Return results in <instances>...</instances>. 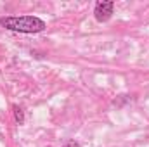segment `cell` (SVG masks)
Returning <instances> with one entry per match:
<instances>
[{"instance_id": "1", "label": "cell", "mask_w": 149, "mask_h": 147, "mask_svg": "<svg viewBox=\"0 0 149 147\" xmlns=\"http://www.w3.org/2000/svg\"><path fill=\"white\" fill-rule=\"evenodd\" d=\"M0 24L17 33H40L47 28L45 21H42L37 16H9V17H2Z\"/></svg>"}, {"instance_id": "2", "label": "cell", "mask_w": 149, "mask_h": 147, "mask_svg": "<svg viewBox=\"0 0 149 147\" xmlns=\"http://www.w3.org/2000/svg\"><path fill=\"white\" fill-rule=\"evenodd\" d=\"M113 9H114V2L109 0H99L95 3V9H94V16L99 23H106L109 17L113 16Z\"/></svg>"}, {"instance_id": "3", "label": "cell", "mask_w": 149, "mask_h": 147, "mask_svg": "<svg viewBox=\"0 0 149 147\" xmlns=\"http://www.w3.org/2000/svg\"><path fill=\"white\" fill-rule=\"evenodd\" d=\"M12 111H14V119H16V123H17V125H23V123H24V112H23V109H21L19 106H12Z\"/></svg>"}, {"instance_id": "4", "label": "cell", "mask_w": 149, "mask_h": 147, "mask_svg": "<svg viewBox=\"0 0 149 147\" xmlns=\"http://www.w3.org/2000/svg\"><path fill=\"white\" fill-rule=\"evenodd\" d=\"M64 147H80V144L74 142V140H68V142L64 144Z\"/></svg>"}]
</instances>
